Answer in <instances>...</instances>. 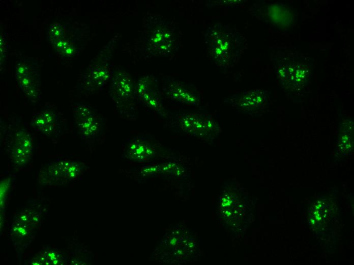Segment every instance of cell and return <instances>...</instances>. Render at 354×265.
<instances>
[{
    "instance_id": "obj_9",
    "label": "cell",
    "mask_w": 354,
    "mask_h": 265,
    "mask_svg": "<svg viewBox=\"0 0 354 265\" xmlns=\"http://www.w3.org/2000/svg\"><path fill=\"white\" fill-rule=\"evenodd\" d=\"M153 84L151 76L141 79L138 85V94L143 103L156 108L158 105V101Z\"/></svg>"
},
{
    "instance_id": "obj_1",
    "label": "cell",
    "mask_w": 354,
    "mask_h": 265,
    "mask_svg": "<svg viewBox=\"0 0 354 265\" xmlns=\"http://www.w3.org/2000/svg\"><path fill=\"white\" fill-rule=\"evenodd\" d=\"M204 41L209 58L223 70L233 67L239 63L247 48L245 38L234 27L217 22L204 33Z\"/></svg>"
},
{
    "instance_id": "obj_4",
    "label": "cell",
    "mask_w": 354,
    "mask_h": 265,
    "mask_svg": "<svg viewBox=\"0 0 354 265\" xmlns=\"http://www.w3.org/2000/svg\"><path fill=\"white\" fill-rule=\"evenodd\" d=\"M31 125L36 131L50 138H57L63 132V122L58 114L48 108L36 114L31 120Z\"/></svg>"
},
{
    "instance_id": "obj_11",
    "label": "cell",
    "mask_w": 354,
    "mask_h": 265,
    "mask_svg": "<svg viewBox=\"0 0 354 265\" xmlns=\"http://www.w3.org/2000/svg\"><path fill=\"white\" fill-rule=\"evenodd\" d=\"M171 96L173 98L185 102H192L196 100L195 97L189 91L182 87L178 83H174V87L170 88L169 91Z\"/></svg>"
},
{
    "instance_id": "obj_12",
    "label": "cell",
    "mask_w": 354,
    "mask_h": 265,
    "mask_svg": "<svg viewBox=\"0 0 354 265\" xmlns=\"http://www.w3.org/2000/svg\"><path fill=\"white\" fill-rule=\"evenodd\" d=\"M65 30L64 26L57 22L52 24L48 32V38L50 39H64L65 37Z\"/></svg>"
},
{
    "instance_id": "obj_5",
    "label": "cell",
    "mask_w": 354,
    "mask_h": 265,
    "mask_svg": "<svg viewBox=\"0 0 354 265\" xmlns=\"http://www.w3.org/2000/svg\"><path fill=\"white\" fill-rule=\"evenodd\" d=\"M34 64L25 62L18 63L16 67L15 77L23 92L32 100L39 97L40 81L38 70Z\"/></svg>"
},
{
    "instance_id": "obj_10",
    "label": "cell",
    "mask_w": 354,
    "mask_h": 265,
    "mask_svg": "<svg viewBox=\"0 0 354 265\" xmlns=\"http://www.w3.org/2000/svg\"><path fill=\"white\" fill-rule=\"evenodd\" d=\"M110 75V70L104 65L94 66L87 76V85L90 87L100 89L104 86Z\"/></svg>"
},
{
    "instance_id": "obj_8",
    "label": "cell",
    "mask_w": 354,
    "mask_h": 265,
    "mask_svg": "<svg viewBox=\"0 0 354 265\" xmlns=\"http://www.w3.org/2000/svg\"><path fill=\"white\" fill-rule=\"evenodd\" d=\"M133 91V84L131 75L125 71L116 72L110 89L113 100L118 103L126 101L132 97Z\"/></svg>"
},
{
    "instance_id": "obj_2",
    "label": "cell",
    "mask_w": 354,
    "mask_h": 265,
    "mask_svg": "<svg viewBox=\"0 0 354 265\" xmlns=\"http://www.w3.org/2000/svg\"><path fill=\"white\" fill-rule=\"evenodd\" d=\"M144 30V47L149 55L166 56L179 47L180 35L175 24L159 16L152 18Z\"/></svg>"
},
{
    "instance_id": "obj_7",
    "label": "cell",
    "mask_w": 354,
    "mask_h": 265,
    "mask_svg": "<svg viewBox=\"0 0 354 265\" xmlns=\"http://www.w3.org/2000/svg\"><path fill=\"white\" fill-rule=\"evenodd\" d=\"M12 147V157L16 165H24L29 160L33 152V139L26 130H17L14 135Z\"/></svg>"
},
{
    "instance_id": "obj_3",
    "label": "cell",
    "mask_w": 354,
    "mask_h": 265,
    "mask_svg": "<svg viewBox=\"0 0 354 265\" xmlns=\"http://www.w3.org/2000/svg\"><path fill=\"white\" fill-rule=\"evenodd\" d=\"M248 10L257 19L276 26H289L293 22L292 10L284 4L261 1L253 4Z\"/></svg>"
},
{
    "instance_id": "obj_6",
    "label": "cell",
    "mask_w": 354,
    "mask_h": 265,
    "mask_svg": "<svg viewBox=\"0 0 354 265\" xmlns=\"http://www.w3.org/2000/svg\"><path fill=\"white\" fill-rule=\"evenodd\" d=\"M76 126L84 139H90L98 132L99 123L91 108L86 104L76 103L73 109Z\"/></svg>"
},
{
    "instance_id": "obj_13",
    "label": "cell",
    "mask_w": 354,
    "mask_h": 265,
    "mask_svg": "<svg viewBox=\"0 0 354 265\" xmlns=\"http://www.w3.org/2000/svg\"><path fill=\"white\" fill-rule=\"evenodd\" d=\"M75 50V47L73 44L71 43L66 48L58 52V54L63 56H71L74 54Z\"/></svg>"
}]
</instances>
